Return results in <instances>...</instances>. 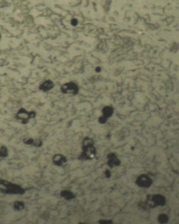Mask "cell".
<instances>
[{
  "label": "cell",
  "instance_id": "5bb4252c",
  "mask_svg": "<svg viewBox=\"0 0 179 224\" xmlns=\"http://www.w3.org/2000/svg\"><path fill=\"white\" fill-rule=\"evenodd\" d=\"M25 204L22 201H16L14 203L13 208L16 211H21L24 209Z\"/></svg>",
  "mask_w": 179,
  "mask_h": 224
},
{
  "label": "cell",
  "instance_id": "8fae6325",
  "mask_svg": "<svg viewBox=\"0 0 179 224\" xmlns=\"http://www.w3.org/2000/svg\"><path fill=\"white\" fill-rule=\"evenodd\" d=\"M102 112L103 113V116L108 119L113 115V114L114 113V109L111 106H107L103 108L102 110Z\"/></svg>",
  "mask_w": 179,
  "mask_h": 224
},
{
  "label": "cell",
  "instance_id": "e0dca14e",
  "mask_svg": "<svg viewBox=\"0 0 179 224\" xmlns=\"http://www.w3.org/2000/svg\"><path fill=\"white\" fill-rule=\"evenodd\" d=\"M99 223L100 224H112V222L111 220H100Z\"/></svg>",
  "mask_w": 179,
  "mask_h": 224
},
{
  "label": "cell",
  "instance_id": "9a60e30c",
  "mask_svg": "<svg viewBox=\"0 0 179 224\" xmlns=\"http://www.w3.org/2000/svg\"><path fill=\"white\" fill-rule=\"evenodd\" d=\"M169 220L168 216L166 214H160L158 216V221L160 223H166Z\"/></svg>",
  "mask_w": 179,
  "mask_h": 224
},
{
  "label": "cell",
  "instance_id": "9c48e42d",
  "mask_svg": "<svg viewBox=\"0 0 179 224\" xmlns=\"http://www.w3.org/2000/svg\"><path fill=\"white\" fill-rule=\"evenodd\" d=\"M24 143L27 145H32L35 147H40L42 145V142L40 139H34L32 138H25Z\"/></svg>",
  "mask_w": 179,
  "mask_h": 224
},
{
  "label": "cell",
  "instance_id": "2e32d148",
  "mask_svg": "<svg viewBox=\"0 0 179 224\" xmlns=\"http://www.w3.org/2000/svg\"><path fill=\"white\" fill-rule=\"evenodd\" d=\"M107 119V118L104 117V116H102L99 119V122L101 124H105L106 122Z\"/></svg>",
  "mask_w": 179,
  "mask_h": 224
},
{
  "label": "cell",
  "instance_id": "44dd1931",
  "mask_svg": "<svg viewBox=\"0 0 179 224\" xmlns=\"http://www.w3.org/2000/svg\"><path fill=\"white\" fill-rule=\"evenodd\" d=\"M0 38H1V34H0Z\"/></svg>",
  "mask_w": 179,
  "mask_h": 224
},
{
  "label": "cell",
  "instance_id": "ba28073f",
  "mask_svg": "<svg viewBox=\"0 0 179 224\" xmlns=\"http://www.w3.org/2000/svg\"><path fill=\"white\" fill-rule=\"evenodd\" d=\"M52 161L55 165L57 166H61L63 163L66 162L67 161V158L60 154L55 155L52 158Z\"/></svg>",
  "mask_w": 179,
  "mask_h": 224
},
{
  "label": "cell",
  "instance_id": "277c9868",
  "mask_svg": "<svg viewBox=\"0 0 179 224\" xmlns=\"http://www.w3.org/2000/svg\"><path fill=\"white\" fill-rule=\"evenodd\" d=\"M36 113L34 111L28 112L24 109H21L16 114V118L23 124H26L29 119L35 117Z\"/></svg>",
  "mask_w": 179,
  "mask_h": 224
},
{
  "label": "cell",
  "instance_id": "3957f363",
  "mask_svg": "<svg viewBox=\"0 0 179 224\" xmlns=\"http://www.w3.org/2000/svg\"><path fill=\"white\" fill-rule=\"evenodd\" d=\"M166 202V198L162 195H148L145 204L147 207L154 208L157 206H164L165 205Z\"/></svg>",
  "mask_w": 179,
  "mask_h": 224
},
{
  "label": "cell",
  "instance_id": "4fadbf2b",
  "mask_svg": "<svg viewBox=\"0 0 179 224\" xmlns=\"http://www.w3.org/2000/svg\"><path fill=\"white\" fill-rule=\"evenodd\" d=\"M8 155V151L6 146L2 144H0V157L6 158Z\"/></svg>",
  "mask_w": 179,
  "mask_h": 224
},
{
  "label": "cell",
  "instance_id": "6da1fadb",
  "mask_svg": "<svg viewBox=\"0 0 179 224\" xmlns=\"http://www.w3.org/2000/svg\"><path fill=\"white\" fill-rule=\"evenodd\" d=\"M0 192L6 194L23 195L25 193V189L19 184L0 179Z\"/></svg>",
  "mask_w": 179,
  "mask_h": 224
},
{
  "label": "cell",
  "instance_id": "d6986e66",
  "mask_svg": "<svg viewBox=\"0 0 179 224\" xmlns=\"http://www.w3.org/2000/svg\"><path fill=\"white\" fill-rule=\"evenodd\" d=\"M71 24H72V25H73V26H76V25H77V24H78V21H77V20H76V19H73L72 20V21H71Z\"/></svg>",
  "mask_w": 179,
  "mask_h": 224
},
{
  "label": "cell",
  "instance_id": "30bf717a",
  "mask_svg": "<svg viewBox=\"0 0 179 224\" xmlns=\"http://www.w3.org/2000/svg\"><path fill=\"white\" fill-rule=\"evenodd\" d=\"M53 86L54 84L52 81L51 80H47L40 85L39 89L44 92H47L53 88Z\"/></svg>",
  "mask_w": 179,
  "mask_h": 224
},
{
  "label": "cell",
  "instance_id": "7a4b0ae2",
  "mask_svg": "<svg viewBox=\"0 0 179 224\" xmlns=\"http://www.w3.org/2000/svg\"><path fill=\"white\" fill-rule=\"evenodd\" d=\"M82 150L83 151L78 158L79 160H91L96 153V150L94 147V141L89 137L84 138Z\"/></svg>",
  "mask_w": 179,
  "mask_h": 224
},
{
  "label": "cell",
  "instance_id": "ffe728a7",
  "mask_svg": "<svg viewBox=\"0 0 179 224\" xmlns=\"http://www.w3.org/2000/svg\"><path fill=\"white\" fill-rule=\"evenodd\" d=\"M95 70H96V71L97 72H100L101 71V68L97 67L96 68V69H95Z\"/></svg>",
  "mask_w": 179,
  "mask_h": 224
},
{
  "label": "cell",
  "instance_id": "ac0fdd59",
  "mask_svg": "<svg viewBox=\"0 0 179 224\" xmlns=\"http://www.w3.org/2000/svg\"><path fill=\"white\" fill-rule=\"evenodd\" d=\"M105 174L107 178H110V177H111V172H110V171L108 170H107L105 171Z\"/></svg>",
  "mask_w": 179,
  "mask_h": 224
},
{
  "label": "cell",
  "instance_id": "7c38bea8",
  "mask_svg": "<svg viewBox=\"0 0 179 224\" xmlns=\"http://www.w3.org/2000/svg\"><path fill=\"white\" fill-rule=\"evenodd\" d=\"M60 196L62 197H64L65 199H66L67 200H71V199H74L75 197V196L73 194V192L67 191V190H64V191L61 192Z\"/></svg>",
  "mask_w": 179,
  "mask_h": 224
},
{
  "label": "cell",
  "instance_id": "5b68a950",
  "mask_svg": "<svg viewBox=\"0 0 179 224\" xmlns=\"http://www.w3.org/2000/svg\"><path fill=\"white\" fill-rule=\"evenodd\" d=\"M61 91L65 94H71L73 95L78 93L79 88L78 85L74 82H69L62 85Z\"/></svg>",
  "mask_w": 179,
  "mask_h": 224
},
{
  "label": "cell",
  "instance_id": "8992f818",
  "mask_svg": "<svg viewBox=\"0 0 179 224\" xmlns=\"http://www.w3.org/2000/svg\"><path fill=\"white\" fill-rule=\"evenodd\" d=\"M136 183L137 186L141 188H148L153 183L151 179L146 174H142L137 179Z\"/></svg>",
  "mask_w": 179,
  "mask_h": 224
},
{
  "label": "cell",
  "instance_id": "52a82bcc",
  "mask_svg": "<svg viewBox=\"0 0 179 224\" xmlns=\"http://www.w3.org/2000/svg\"><path fill=\"white\" fill-rule=\"evenodd\" d=\"M108 159L107 165L109 167L113 168L114 166H118L120 164V161L116 157L114 153H110L107 156Z\"/></svg>",
  "mask_w": 179,
  "mask_h": 224
}]
</instances>
